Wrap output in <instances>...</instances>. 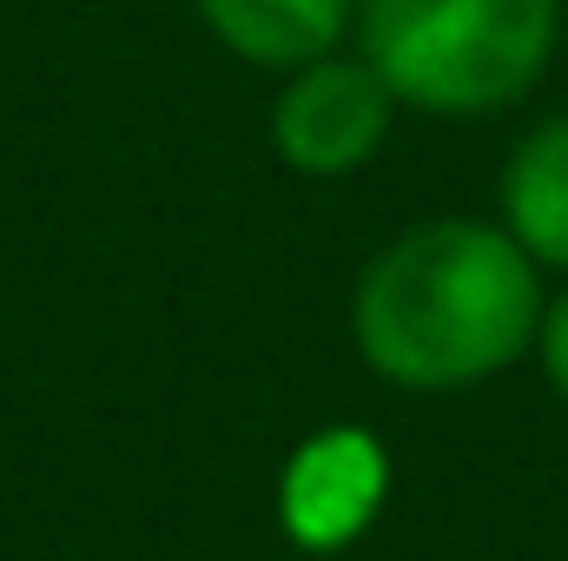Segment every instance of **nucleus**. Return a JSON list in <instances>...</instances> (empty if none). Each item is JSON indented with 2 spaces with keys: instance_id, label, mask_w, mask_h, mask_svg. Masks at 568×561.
I'll use <instances>...</instances> for the list:
<instances>
[{
  "instance_id": "obj_7",
  "label": "nucleus",
  "mask_w": 568,
  "mask_h": 561,
  "mask_svg": "<svg viewBox=\"0 0 568 561\" xmlns=\"http://www.w3.org/2000/svg\"><path fill=\"white\" fill-rule=\"evenodd\" d=\"M529 350L542 357L549 390L568 404V290L562 297H542V317H536V344H529Z\"/></svg>"
},
{
  "instance_id": "obj_6",
  "label": "nucleus",
  "mask_w": 568,
  "mask_h": 561,
  "mask_svg": "<svg viewBox=\"0 0 568 561\" xmlns=\"http://www.w3.org/2000/svg\"><path fill=\"white\" fill-rule=\"evenodd\" d=\"M496 212L536 272H568V113L529 126L509 145V165L496 178Z\"/></svg>"
},
{
  "instance_id": "obj_5",
  "label": "nucleus",
  "mask_w": 568,
  "mask_h": 561,
  "mask_svg": "<svg viewBox=\"0 0 568 561\" xmlns=\"http://www.w3.org/2000/svg\"><path fill=\"white\" fill-rule=\"evenodd\" d=\"M199 13L225 53L265 73H297L337 53L357 27V0H199Z\"/></svg>"
},
{
  "instance_id": "obj_2",
  "label": "nucleus",
  "mask_w": 568,
  "mask_h": 561,
  "mask_svg": "<svg viewBox=\"0 0 568 561\" xmlns=\"http://www.w3.org/2000/svg\"><path fill=\"white\" fill-rule=\"evenodd\" d=\"M562 0H357V60L397 106L489 120L556 60Z\"/></svg>"
},
{
  "instance_id": "obj_1",
  "label": "nucleus",
  "mask_w": 568,
  "mask_h": 561,
  "mask_svg": "<svg viewBox=\"0 0 568 561\" xmlns=\"http://www.w3.org/2000/svg\"><path fill=\"white\" fill-rule=\"evenodd\" d=\"M542 317V278L503 225L424 218L397 232L351 290L364 364L417 397H449L503 377Z\"/></svg>"
},
{
  "instance_id": "obj_4",
  "label": "nucleus",
  "mask_w": 568,
  "mask_h": 561,
  "mask_svg": "<svg viewBox=\"0 0 568 561\" xmlns=\"http://www.w3.org/2000/svg\"><path fill=\"white\" fill-rule=\"evenodd\" d=\"M384 502H390V449L357 422L304 436L278 469V529L304 555H344L351 542H364Z\"/></svg>"
},
{
  "instance_id": "obj_3",
  "label": "nucleus",
  "mask_w": 568,
  "mask_h": 561,
  "mask_svg": "<svg viewBox=\"0 0 568 561\" xmlns=\"http://www.w3.org/2000/svg\"><path fill=\"white\" fill-rule=\"evenodd\" d=\"M397 100L390 86L344 53H324L297 73H284V93L272 100V145L304 178H351L390 140Z\"/></svg>"
}]
</instances>
